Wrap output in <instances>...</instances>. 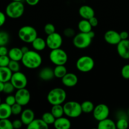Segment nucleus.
I'll list each match as a JSON object with an SVG mask.
<instances>
[{"label": "nucleus", "instance_id": "42", "mask_svg": "<svg viewBox=\"0 0 129 129\" xmlns=\"http://www.w3.org/2000/svg\"><path fill=\"white\" fill-rule=\"evenodd\" d=\"M12 124H13V128L15 129H18L20 128L23 125V123L22 122L21 120H15L14 121L12 122Z\"/></svg>", "mask_w": 129, "mask_h": 129}, {"label": "nucleus", "instance_id": "1", "mask_svg": "<svg viewBox=\"0 0 129 129\" xmlns=\"http://www.w3.org/2000/svg\"><path fill=\"white\" fill-rule=\"evenodd\" d=\"M22 63L25 68L30 69H35L40 66L42 62L41 56L36 50H29L24 54Z\"/></svg>", "mask_w": 129, "mask_h": 129}, {"label": "nucleus", "instance_id": "39", "mask_svg": "<svg viewBox=\"0 0 129 129\" xmlns=\"http://www.w3.org/2000/svg\"><path fill=\"white\" fill-rule=\"evenodd\" d=\"M121 76L125 79H129V64H126L123 68L121 70Z\"/></svg>", "mask_w": 129, "mask_h": 129}, {"label": "nucleus", "instance_id": "32", "mask_svg": "<svg viewBox=\"0 0 129 129\" xmlns=\"http://www.w3.org/2000/svg\"><path fill=\"white\" fill-rule=\"evenodd\" d=\"M12 122L8 118L0 119V129H13Z\"/></svg>", "mask_w": 129, "mask_h": 129}, {"label": "nucleus", "instance_id": "50", "mask_svg": "<svg viewBox=\"0 0 129 129\" xmlns=\"http://www.w3.org/2000/svg\"><path fill=\"white\" fill-rule=\"evenodd\" d=\"M3 88H4V83L0 81V93L3 91Z\"/></svg>", "mask_w": 129, "mask_h": 129}, {"label": "nucleus", "instance_id": "52", "mask_svg": "<svg viewBox=\"0 0 129 129\" xmlns=\"http://www.w3.org/2000/svg\"><path fill=\"white\" fill-rule=\"evenodd\" d=\"M1 103V97H0V104Z\"/></svg>", "mask_w": 129, "mask_h": 129}, {"label": "nucleus", "instance_id": "38", "mask_svg": "<svg viewBox=\"0 0 129 129\" xmlns=\"http://www.w3.org/2000/svg\"><path fill=\"white\" fill-rule=\"evenodd\" d=\"M10 59L8 55H0V66L8 67Z\"/></svg>", "mask_w": 129, "mask_h": 129}, {"label": "nucleus", "instance_id": "17", "mask_svg": "<svg viewBox=\"0 0 129 129\" xmlns=\"http://www.w3.org/2000/svg\"><path fill=\"white\" fill-rule=\"evenodd\" d=\"M79 15L83 19L89 20L91 18L95 16V11L92 7L88 5H83L78 10Z\"/></svg>", "mask_w": 129, "mask_h": 129}, {"label": "nucleus", "instance_id": "2", "mask_svg": "<svg viewBox=\"0 0 129 129\" xmlns=\"http://www.w3.org/2000/svg\"><path fill=\"white\" fill-rule=\"evenodd\" d=\"M24 11L25 6L22 1H12L6 6L5 13L10 18L17 19L22 16Z\"/></svg>", "mask_w": 129, "mask_h": 129}, {"label": "nucleus", "instance_id": "47", "mask_svg": "<svg viewBox=\"0 0 129 129\" xmlns=\"http://www.w3.org/2000/svg\"><path fill=\"white\" fill-rule=\"evenodd\" d=\"M25 1L27 5L33 6L37 5L39 3V1H40V0H25Z\"/></svg>", "mask_w": 129, "mask_h": 129}, {"label": "nucleus", "instance_id": "13", "mask_svg": "<svg viewBox=\"0 0 129 129\" xmlns=\"http://www.w3.org/2000/svg\"><path fill=\"white\" fill-rule=\"evenodd\" d=\"M118 54L123 59H129V40H121L116 45Z\"/></svg>", "mask_w": 129, "mask_h": 129}, {"label": "nucleus", "instance_id": "33", "mask_svg": "<svg viewBox=\"0 0 129 129\" xmlns=\"http://www.w3.org/2000/svg\"><path fill=\"white\" fill-rule=\"evenodd\" d=\"M116 127L118 129H126L128 127V122L125 118H120L116 123Z\"/></svg>", "mask_w": 129, "mask_h": 129}, {"label": "nucleus", "instance_id": "37", "mask_svg": "<svg viewBox=\"0 0 129 129\" xmlns=\"http://www.w3.org/2000/svg\"><path fill=\"white\" fill-rule=\"evenodd\" d=\"M44 32L47 35H50V34H53V33L56 31L55 26H54V25L52 23H47L46 25L44 26Z\"/></svg>", "mask_w": 129, "mask_h": 129}, {"label": "nucleus", "instance_id": "48", "mask_svg": "<svg viewBox=\"0 0 129 129\" xmlns=\"http://www.w3.org/2000/svg\"><path fill=\"white\" fill-rule=\"evenodd\" d=\"M21 50H22V51L23 54H25V53L29 51V47H27V46H23L21 48Z\"/></svg>", "mask_w": 129, "mask_h": 129}, {"label": "nucleus", "instance_id": "53", "mask_svg": "<svg viewBox=\"0 0 129 129\" xmlns=\"http://www.w3.org/2000/svg\"><path fill=\"white\" fill-rule=\"evenodd\" d=\"M128 116H129V109H128Z\"/></svg>", "mask_w": 129, "mask_h": 129}, {"label": "nucleus", "instance_id": "44", "mask_svg": "<svg viewBox=\"0 0 129 129\" xmlns=\"http://www.w3.org/2000/svg\"><path fill=\"white\" fill-rule=\"evenodd\" d=\"M6 20V14L0 11V27L2 26L5 23Z\"/></svg>", "mask_w": 129, "mask_h": 129}, {"label": "nucleus", "instance_id": "29", "mask_svg": "<svg viewBox=\"0 0 129 129\" xmlns=\"http://www.w3.org/2000/svg\"><path fill=\"white\" fill-rule=\"evenodd\" d=\"M80 105L82 112H83V113H91L94 108V105L91 101H85V102H82Z\"/></svg>", "mask_w": 129, "mask_h": 129}, {"label": "nucleus", "instance_id": "21", "mask_svg": "<svg viewBox=\"0 0 129 129\" xmlns=\"http://www.w3.org/2000/svg\"><path fill=\"white\" fill-rule=\"evenodd\" d=\"M24 54L21 50V48L13 47L8 50V55L10 57V60H16V61H21Z\"/></svg>", "mask_w": 129, "mask_h": 129}, {"label": "nucleus", "instance_id": "18", "mask_svg": "<svg viewBox=\"0 0 129 129\" xmlns=\"http://www.w3.org/2000/svg\"><path fill=\"white\" fill-rule=\"evenodd\" d=\"M53 125L56 129H68L71 127V122L68 118L61 117L56 118Z\"/></svg>", "mask_w": 129, "mask_h": 129}, {"label": "nucleus", "instance_id": "10", "mask_svg": "<svg viewBox=\"0 0 129 129\" xmlns=\"http://www.w3.org/2000/svg\"><path fill=\"white\" fill-rule=\"evenodd\" d=\"M46 45L51 50L60 48L63 44V39L61 35L57 32L48 35L46 39Z\"/></svg>", "mask_w": 129, "mask_h": 129}, {"label": "nucleus", "instance_id": "12", "mask_svg": "<svg viewBox=\"0 0 129 129\" xmlns=\"http://www.w3.org/2000/svg\"><path fill=\"white\" fill-rule=\"evenodd\" d=\"M16 103L20 105L25 106L30 102V93L29 91L25 88L17 89L15 94Z\"/></svg>", "mask_w": 129, "mask_h": 129}, {"label": "nucleus", "instance_id": "45", "mask_svg": "<svg viewBox=\"0 0 129 129\" xmlns=\"http://www.w3.org/2000/svg\"><path fill=\"white\" fill-rule=\"evenodd\" d=\"M8 54V50L6 45L0 46V55H6Z\"/></svg>", "mask_w": 129, "mask_h": 129}, {"label": "nucleus", "instance_id": "34", "mask_svg": "<svg viewBox=\"0 0 129 129\" xmlns=\"http://www.w3.org/2000/svg\"><path fill=\"white\" fill-rule=\"evenodd\" d=\"M8 67L9 69L11 70V71L13 73H16V72H18V71H20V64H19L18 61L10 60Z\"/></svg>", "mask_w": 129, "mask_h": 129}, {"label": "nucleus", "instance_id": "14", "mask_svg": "<svg viewBox=\"0 0 129 129\" xmlns=\"http://www.w3.org/2000/svg\"><path fill=\"white\" fill-rule=\"evenodd\" d=\"M104 39L108 44L113 45H116L121 40L120 33L113 30H108L105 33Z\"/></svg>", "mask_w": 129, "mask_h": 129}, {"label": "nucleus", "instance_id": "49", "mask_svg": "<svg viewBox=\"0 0 129 129\" xmlns=\"http://www.w3.org/2000/svg\"><path fill=\"white\" fill-rule=\"evenodd\" d=\"M88 34L89 35V36L91 37L92 39H93V38L95 37V33H94V31H92V30H91L89 32H88Z\"/></svg>", "mask_w": 129, "mask_h": 129}, {"label": "nucleus", "instance_id": "3", "mask_svg": "<svg viewBox=\"0 0 129 129\" xmlns=\"http://www.w3.org/2000/svg\"><path fill=\"white\" fill-rule=\"evenodd\" d=\"M67 93L61 88H55L49 91L47 95V100L51 105H62L66 100Z\"/></svg>", "mask_w": 129, "mask_h": 129}, {"label": "nucleus", "instance_id": "27", "mask_svg": "<svg viewBox=\"0 0 129 129\" xmlns=\"http://www.w3.org/2000/svg\"><path fill=\"white\" fill-rule=\"evenodd\" d=\"M53 71H54V77L59 78V79H61L68 73L67 68L64 66V65L56 66L55 68L53 69Z\"/></svg>", "mask_w": 129, "mask_h": 129}, {"label": "nucleus", "instance_id": "15", "mask_svg": "<svg viewBox=\"0 0 129 129\" xmlns=\"http://www.w3.org/2000/svg\"><path fill=\"white\" fill-rule=\"evenodd\" d=\"M62 84L68 88H72L77 85L78 83V77L72 73H67L61 78Z\"/></svg>", "mask_w": 129, "mask_h": 129}, {"label": "nucleus", "instance_id": "26", "mask_svg": "<svg viewBox=\"0 0 129 129\" xmlns=\"http://www.w3.org/2000/svg\"><path fill=\"white\" fill-rule=\"evenodd\" d=\"M92 26L90 24L88 20L82 19V20L78 22V29L79 30L80 32L88 33L91 30H92Z\"/></svg>", "mask_w": 129, "mask_h": 129}, {"label": "nucleus", "instance_id": "7", "mask_svg": "<svg viewBox=\"0 0 129 129\" xmlns=\"http://www.w3.org/2000/svg\"><path fill=\"white\" fill-rule=\"evenodd\" d=\"M94 60L91 57L83 55L78 59L76 62L77 70L82 73H88L92 71L94 67Z\"/></svg>", "mask_w": 129, "mask_h": 129}, {"label": "nucleus", "instance_id": "51", "mask_svg": "<svg viewBox=\"0 0 129 129\" xmlns=\"http://www.w3.org/2000/svg\"><path fill=\"white\" fill-rule=\"evenodd\" d=\"M14 1H22V0H12Z\"/></svg>", "mask_w": 129, "mask_h": 129}, {"label": "nucleus", "instance_id": "30", "mask_svg": "<svg viewBox=\"0 0 129 129\" xmlns=\"http://www.w3.org/2000/svg\"><path fill=\"white\" fill-rule=\"evenodd\" d=\"M42 119L48 125H52L54 123V121H55V117L53 116L51 112H45L42 115Z\"/></svg>", "mask_w": 129, "mask_h": 129}, {"label": "nucleus", "instance_id": "31", "mask_svg": "<svg viewBox=\"0 0 129 129\" xmlns=\"http://www.w3.org/2000/svg\"><path fill=\"white\" fill-rule=\"evenodd\" d=\"M10 40V35L5 31H0V46L6 45Z\"/></svg>", "mask_w": 129, "mask_h": 129}, {"label": "nucleus", "instance_id": "9", "mask_svg": "<svg viewBox=\"0 0 129 129\" xmlns=\"http://www.w3.org/2000/svg\"><path fill=\"white\" fill-rule=\"evenodd\" d=\"M10 81L16 89L26 88L28 83L26 76L20 71L13 73Z\"/></svg>", "mask_w": 129, "mask_h": 129}, {"label": "nucleus", "instance_id": "28", "mask_svg": "<svg viewBox=\"0 0 129 129\" xmlns=\"http://www.w3.org/2000/svg\"><path fill=\"white\" fill-rule=\"evenodd\" d=\"M51 113L53 115V116L55 117V118L63 117V115H64V110H63V106L61 105H52Z\"/></svg>", "mask_w": 129, "mask_h": 129}, {"label": "nucleus", "instance_id": "41", "mask_svg": "<svg viewBox=\"0 0 129 129\" xmlns=\"http://www.w3.org/2000/svg\"><path fill=\"white\" fill-rule=\"evenodd\" d=\"M5 103L10 106H12L15 103H16V99H15V95L12 94H8L5 98Z\"/></svg>", "mask_w": 129, "mask_h": 129}, {"label": "nucleus", "instance_id": "16", "mask_svg": "<svg viewBox=\"0 0 129 129\" xmlns=\"http://www.w3.org/2000/svg\"><path fill=\"white\" fill-rule=\"evenodd\" d=\"M34 118H35V113L34 111L30 108L24 110L20 114V120L22 122L23 124L25 125H28Z\"/></svg>", "mask_w": 129, "mask_h": 129}, {"label": "nucleus", "instance_id": "35", "mask_svg": "<svg viewBox=\"0 0 129 129\" xmlns=\"http://www.w3.org/2000/svg\"><path fill=\"white\" fill-rule=\"evenodd\" d=\"M15 89V87L10 81L4 83V88L3 91V93H6L7 94H10L14 91Z\"/></svg>", "mask_w": 129, "mask_h": 129}, {"label": "nucleus", "instance_id": "25", "mask_svg": "<svg viewBox=\"0 0 129 129\" xmlns=\"http://www.w3.org/2000/svg\"><path fill=\"white\" fill-rule=\"evenodd\" d=\"M31 44L33 49L36 51L44 50L47 47L46 40L41 37H38L31 43Z\"/></svg>", "mask_w": 129, "mask_h": 129}, {"label": "nucleus", "instance_id": "36", "mask_svg": "<svg viewBox=\"0 0 129 129\" xmlns=\"http://www.w3.org/2000/svg\"><path fill=\"white\" fill-rule=\"evenodd\" d=\"M11 113L14 115H19L22 112V106L18 103H16L12 106H11Z\"/></svg>", "mask_w": 129, "mask_h": 129}, {"label": "nucleus", "instance_id": "5", "mask_svg": "<svg viewBox=\"0 0 129 129\" xmlns=\"http://www.w3.org/2000/svg\"><path fill=\"white\" fill-rule=\"evenodd\" d=\"M64 114L70 118H77L82 113L81 105L77 102L70 101L63 105Z\"/></svg>", "mask_w": 129, "mask_h": 129}, {"label": "nucleus", "instance_id": "11", "mask_svg": "<svg viewBox=\"0 0 129 129\" xmlns=\"http://www.w3.org/2000/svg\"><path fill=\"white\" fill-rule=\"evenodd\" d=\"M92 113L94 119L99 122L106 118H108L110 115V108L106 105L101 103L94 107Z\"/></svg>", "mask_w": 129, "mask_h": 129}, {"label": "nucleus", "instance_id": "8", "mask_svg": "<svg viewBox=\"0 0 129 129\" xmlns=\"http://www.w3.org/2000/svg\"><path fill=\"white\" fill-rule=\"evenodd\" d=\"M92 40L88 33L80 32L73 37V44L77 49H86L91 45Z\"/></svg>", "mask_w": 129, "mask_h": 129}, {"label": "nucleus", "instance_id": "46", "mask_svg": "<svg viewBox=\"0 0 129 129\" xmlns=\"http://www.w3.org/2000/svg\"><path fill=\"white\" fill-rule=\"evenodd\" d=\"M120 36L121 38V40H126L128 39L129 34L128 32L126 31H122L120 33Z\"/></svg>", "mask_w": 129, "mask_h": 129}, {"label": "nucleus", "instance_id": "6", "mask_svg": "<svg viewBox=\"0 0 129 129\" xmlns=\"http://www.w3.org/2000/svg\"><path fill=\"white\" fill-rule=\"evenodd\" d=\"M49 59L55 66L65 65L68 61V55L64 50L61 48L51 50Z\"/></svg>", "mask_w": 129, "mask_h": 129}, {"label": "nucleus", "instance_id": "24", "mask_svg": "<svg viewBox=\"0 0 129 129\" xmlns=\"http://www.w3.org/2000/svg\"><path fill=\"white\" fill-rule=\"evenodd\" d=\"M11 115V106L7 105L5 102L1 103L0 104V119L9 118Z\"/></svg>", "mask_w": 129, "mask_h": 129}, {"label": "nucleus", "instance_id": "20", "mask_svg": "<svg viewBox=\"0 0 129 129\" xmlns=\"http://www.w3.org/2000/svg\"><path fill=\"white\" fill-rule=\"evenodd\" d=\"M27 127L28 129H47L49 128V125L42 118H34Z\"/></svg>", "mask_w": 129, "mask_h": 129}, {"label": "nucleus", "instance_id": "43", "mask_svg": "<svg viewBox=\"0 0 129 129\" xmlns=\"http://www.w3.org/2000/svg\"><path fill=\"white\" fill-rule=\"evenodd\" d=\"M88 20L89 21L91 25L92 26V27H96V26H97V25H98V20H97V18L95 16L91 18Z\"/></svg>", "mask_w": 129, "mask_h": 129}, {"label": "nucleus", "instance_id": "22", "mask_svg": "<svg viewBox=\"0 0 129 129\" xmlns=\"http://www.w3.org/2000/svg\"><path fill=\"white\" fill-rule=\"evenodd\" d=\"M97 128L98 129H116V123L110 119L108 118H106L105 119L102 120L101 121H99L98 124H97Z\"/></svg>", "mask_w": 129, "mask_h": 129}, {"label": "nucleus", "instance_id": "19", "mask_svg": "<svg viewBox=\"0 0 129 129\" xmlns=\"http://www.w3.org/2000/svg\"><path fill=\"white\" fill-rule=\"evenodd\" d=\"M39 76L40 79L44 81L52 80L54 77L53 69L49 67H45L40 71L39 73Z\"/></svg>", "mask_w": 129, "mask_h": 129}, {"label": "nucleus", "instance_id": "23", "mask_svg": "<svg viewBox=\"0 0 129 129\" xmlns=\"http://www.w3.org/2000/svg\"><path fill=\"white\" fill-rule=\"evenodd\" d=\"M13 73L8 67L0 66V81L3 83L10 81Z\"/></svg>", "mask_w": 129, "mask_h": 129}, {"label": "nucleus", "instance_id": "40", "mask_svg": "<svg viewBox=\"0 0 129 129\" xmlns=\"http://www.w3.org/2000/svg\"><path fill=\"white\" fill-rule=\"evenodd\" d=\"M63 34L67 38H73L75 35V31L72 28H67L63 31Z\"/></svg>", "mask_w": 129, "mask_h": 129}, {"label": "nucleus", "instance_id": "4", "mask_svg": "<svg viewBox=\"0 0 129 129\" xmlns=\"http://www.w3.org/2000/svg\"><path fill=\"white\" fill-rule=\"evenodd\" d=\"M18 35L24 42L31 44L37 37V31L33 26L25 25L19 29Z\"/></svg>", "mask_w": 129, "mask_h": 129}]
</instances>
